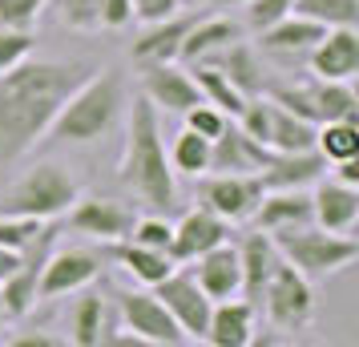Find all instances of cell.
<instances>
[{"label":"cell","instance_id":"obj_1","mask_svg":"<svg viewBox=\"0 0 359 347\" xmlns=\"http://www.w3.org/2000/svg\"><path fill=\"white\" fill-rule=\"evenodd\" d=\"M93 73L89 61H45L25 57L0 73V165L29 158L36 142L49 137V125L61 101Z\"/></svg>","mask_w":359,"mask_h":347},{"label":"cell","instance_id":"obj_2","mask_svg":"<svg viewBox=\"0 0 359 347\" xmlns=\"http://www.w3.org/2000/svg\"><path fill=\"white\" fill-rule=\"evenodd\" d=\"M174 178L178 174L170 170V158H165L162 109H154L149 97H137L130 105V121H126V149L117 162V182L154 210H170L178 198Z\"/></svg>","mask_w":359,"mask_h":347},{"label":"cell","instance_id":"obj_3","mask_svg":"<svg viewBox=\"0 0 359 347\" xmlns=\"http://www.w3.org/2000/svg\"><path fill=\"white\" fill-rule=\"evenodd\" d=\"M126 109V77L121 69H93L53 117L49 137L69 142V146H93L117 125Z\"/></svg>","mask_w":359,"mask_h":347},{"label":"cell","instance_id":"obj_4","mask_svg":"<svg viewBox=\"0 0 359 347\" xmlns=\"http://www.w3.org/2000/svg\"><path fill=\"white\" fill-rule=\"evenodd\" d=\"M275 238L278 254L311 283H323L331 275H339L359 259V243L355 234H335V231H323V226H291V231H278L271 234Z\"/></svg>","mask_w":359,"mask_h":347},{"label":"cell","instance_id":"obj_5","mask_svg":"<svg viewBox=\"0 0 359 347\" xmlns=\"http://www.w3.org/2000/svg\"><path fill=\"white\" fill-rule=\"evenodd\" d=\"M77 194H81V186L73 182V174H69L65 165L36 162L8 186L4 210L8 215H29V218H41V222H53V218H61L77 202Z\"/></svg>","mask_w":359,"mask_h":347},{"label":"cell","instance_id":"obj_6","mask_svg":"<svg viewBox=\"0 0 359 347\" xmlns=\"http://www.w3.org/2000/svg\"><path fill=\"white\" fill-rule=\"evenodd\" d=\"M271 101H278L283 109H291L294 117H307V121H355L359 117V97L351 81H323V77H311V81H275L262 89Z\"/></svg>","mask_w":359,"mask_h":347},{"label":"cell","instance_id":"obj_7","mask_svg":"<svg viewBox=\"0 0 359 347\" xmlns=\"http://www.w3.org/2000/svg\"><path fill=\"white\" fill-rule=\"evenodd\" d=\"M259 303H266V319L275 331H307L315 323V291H311V279H303L287 259H278V266L271 271V279L262 287Z\"/></svg>","mask_w":359,"mask_h":347},{"label":"cell","instance_id":"obj_8","mask_svg":"<svg viewBox=\"0 0 359 347\" xmlns=\"http://www.w3.org/2000/svg\"><path fill=\"white\" fill-rule=\"evenodd\" d=\"M117 311H121V327L133 331L146 347H182L190 343L186 331L174 323V315L162 307V299L154 291H121L117 295Z\"/></svg>","mask_w":359,"mask_h":347},{"label":"cell","instance_id":"obj_9","mask_svg":"<svg viewBox=\"0 0 359 347\" xmlns=\"http://www.w3.org/2000/svg\"><path fill=\"white\" fill-rule=\"evenodd\" d=\"M101 275V254L89 247H53L36 283V303L61 295H77L81 287H93V279Z\"/></svg>","mask_w":359,"mask_h":347},{"label":"cell","instance_id":"obj_10","mask_svg":"<svg viewBox=\"0 0 359 347\" xmlns=\"http://www.w3.org/2000/svg\"><path fill=\"white\" fill-rule=\"evenodd\" d=\"M198 198L206 210L222 218V222H250L255 206L262 198L259 174H202L198 178Z\"/></svg>","mask_w":359,"mask_h":347},{"label":"cell","instance_id":"obj_11","mask_svg":"<svg viewBox=\"0 0 359 347\" xmlns=\"http://www.w3.org/2000/svg\"><path fill=\"white\" fill-rule=\"evenodd\" d=\"M133 206L117 198H101V194H77V202L65 210V226L73 234H85V238H93V243H117V238H126L133 226Z\"/></svg>","mask_w":359,"mask_h":347},{"label":"cell","instance_id":"obj_12","mask_svg":"<svg viewBox=\"0 0 359 347\" xmlns=\"http://www.w3.org/2000/svg\"><path fill=\"white\" fill-rule=\"evenodd\" d=\"M53 247H57V226H45L41 238L20 254L17 271L0 283V307L8 319H25L36 307V283H41V271H45V259Z\"/></svg>","mask_w":359,"mask_h":347},{"label":"cell","instance_id":"obj_13","mask_svg":"<svg viewBox=\"0 0 359 347\" xmlns=\"http://www.w3.org/2000/svg\"><path fill=\"white\" fill-rule=\"evenodd\" d=\"M149 291L162 299V307L174 315V323L186 331V339H202V335H206V323H210V307L214 303L202 295V287L194 283L190 271H178V266H174V271H170L162 283H154Z\"/></svg>","mask_w":359,"mask_h":347},{"label":"cell","instance_id":"obj_14","mask_svg":"<svg viewBox=\"0 0 359 347\" xmlns=\"http://www.w3.org/2000/svg\"><path fill=\"white\" fill-rule=\"evenodd\" d=\"M311 215H315V226L335 234H351L359 222V186L339 182L331 170L323 178H315L311 186Z\"/></svg>","mask_w":359,"mask_h":347},{"label":"cell","instance_id":"obj_15","mask_svg":"<svg viewBox=\"0 0 359 347\" xmlns=\"http://www.w3.org/2000/svg\"><path fill=\"white\" fill-rule=\"evenodd\" d=\"M142 97L154 101V109L165 114H186L190 105L202 101L190 69H182L178 61H158V65H142Z\"/></svg>","mask_w":359,"mask_h":347},{"label":"cell","instance_id":"obj_16","mask_svg":"<svg viewBox=\"0 0 359 347\" xmlns=\"http://www.w3.org/2000/svg\"><path fill=\"white\" fill-rule=\"evenodd\" d=\"M307 69L311 77H323V81H351L359 73V33L355 25H339V29H327L315 49L307 53Z\"/></svg>","mask_w":359,"mask_h":347},{"label":"cell","instance_id":"obj_17","mask_svg":"<svg viewBox=\"0 0 359 347\" xmlns=\"http://www.w3.org/2000/svg\"><path fill=\"white\" fill-rule=\"evenodd\" d=\"M271 158V149L255 142L250 133L230 117L226 130L210 142V170L206 174H259Z\"/></svg>","mask_w":359,"mask_h":347},{"label":"cell","instance_id":"obj_18","mask_svg":"<svg viewBox=\"0 0 359 347\" xmlns=\"http://www.w3.org/2000/svg\"><path fill=\"white\" fill-rule=\"evenodd\" d=\"M202 61L218 69V73H222V77H226V81L234 85L243 97H255V93H262V89L271 85L259 45H246L243 36H238V41H230V45H222V49L206 53Z\"/></svg>","mask_w":359,"mask_h":347},{"label":"cell","instance_id":"obj_19","mask_svg":"<svg viewBox=\"0 0 359 347\" xmlns=\"http://www.w3.org/2000/svg\"><path fill=\"white\" fill-rule=\"evenodd\" d=\"M230 234V222L206 210V206H194V210H186V215L174 222V238H170V259L174 263H194L202 250L218 247V243H226Z\"/></svg>","mask_w":359,"mask_h":347},{"label":"cell","instance_id":"obj_20","mask_svg":"<svg viewBox=\"0 0 359 347\" xmlns=\"http://www.w3.org/2000/svg\"><path fill=\"white\" fill-rule=\"evenodd\" d=\"M194 283L202 287V295L218 303V299H234L243 291V266H238V247L230 243H218V247L202 250L190 266Z\"/></svg>","mask_w":359,"mask_h":347},{"label":"cell","instance_id":"obj_21","mask_svg":"<svg viewBox=\"0 0 359 347\" xmlns=\"http://www.w3.org/2000/svg\"><path fill=\"white\" fill-rule=\"evenodd\" d=\"M198 20V13H170L162 20H146L142 36L133 41L130 57L137 65H158V61H178L182 41L190 33V25Z\"/></svg>","mask_w":359,"mask_h":347},{"label":"cell","instance_id":"obj_22","mask_svg":"<svg viewBox=\"0 0 359 347\" xmlns=\"http://www.w3.org/2000/svg\"><path fill=\"white\" fill-rule=\"evenodd\" d=\"M323 174L327 162L315 149H299V154H275L271 149L266 165L259 170V182L262 190H311L315 178H323Z\"/></svg>","mask_w":359,"mask_h":347},{"label":"cell","instance_id":"obj_23","mask_svg":"<svg viewBox=\"0 0 359 347\" xmlns=\"http://www.w3.org/2000/svg\"><path fill=\"white\" fill-rule=\"evenodd\" d=\"M323 33L327 29L319 25V20L299 17V13H287L283 20L259 29V53H271V57H283V61H291V57H307Z\"/></svg>","mask_w":359,"mask_h":347},{"label":"cell","instance_id":"obj_24","mask_svg":"<svg viewBox=\"0 0 359 347\" xmlns=\"http://www.w3.org/2000/svg\"><path fill=\"white\" fill-rule=\"evenodd\" d=\"M255 303L250 299H218L210 307V323H206V343L214 347H250L255 343Z\"/></svg>","mask_w":359,"mask_h":347},{"label":"cell","instance_id":"obj_25","mask_svg":"<svg viewBox=\"0 0 359 347\" xmlns=\"http://www.w3.org/2000/svg\"><path fill=\"white\" fill-rule=\"evenodd\" d=\"M250 222L266 234L307 226V222H315V215H311V190H262Z\"/></svg>","mask_w":359,"mask_h":347},{"label":"cell","instance_id":"obj_26","mask_svg":"<svg viewBox=\"0 0 359 347\" xmlns=\"http://www.w3.org/2000/svg\"><path fill=\"white\" fill-rule=\"evenodd\" d=\"M278 259H283V254H278L275 238L255 226V231L238 243V266H243V291H238V295L250 299V303L259 307V295H262V287H266V279H271V271L278 266Z\"/></svg>","mask_w":359,"mask_h":347},{"label":"cell","instance_id":"obj_27","mask_svg":"<svg viewBox=\"0 0 359 347\" xmlns=\"http://www.w3.org/2000/svg\"><path fill=\"white\" fill-rule=\"evenodd\" d=\"M105 254L114 259L133 283H142V287H154V283H162L170 271H174V259L165 254V250H149L142 243H130V238H117V243H105Z\"/></svg>","mask_w":359,"mask_h":347},{"label":"cell","instance_id":"obj_28","mask_svg":"<svg viewBox=\"0 0 359 347\" xmlns=\"http://www.w3.org/2000/svg\"><path fill=\"white\" fill-rule=\"evenodd\" d=\"M109 331H114L109 327V307H105L101 291L81 287V299H77V307L69 315V339L77 347H101Z\"/></svg>","mask_w":359,"mask_h":347},{"label":"cell","instance_id":"obj_29","mask_svg":"<svg viewBox=\"0 0 359 347\" xmlns=\"http://www.w3.org/2000/svg\"><path fill=\"white\" fill-rule=\"evenodd\" d=\"M243 36V25H234L230 17H198L194 25H190V33H186V41H182V53L178 61H202L206 53L222 49V45H230V41H238Z\"/></svg>","mask_w":359,"mask_h":347},{"label":"cell","instance_id":"obj_30","mask_svg":"<svg viewBox=\"0 0 359 347\" xmlns=\"http://www.w3.org/2000/svg\"><path fill=\"white\" fill-rule=\"evenodd\" d=\"M266 146L275 154H299V149H315V121L294 117L291 109H283L278 101H271V133Z\"/></svg>","mask_w":359,"mask_h":347},{"label":"cell","instance_id":"obj_31","mask_svg":"<svg viewBox=\"0 0 359 347\" xmlns=\"http://www.w3.org/2000/svg\"><path fill=\"white\" fill-rule=\"evenodd\" d=\"M315 154L327 165H339L347 158H359V121H319L315 125Z\"/></svg>","mask_w":359,"mask_h":347},{"label":"cell","instance_id":"obj_32","mask_svg":"<svg viewBox=\"0 0 359 347\" xmlns=\"http://www.w3.org/2000/svg\"><path fill=\"white\" fill-rule=\"evenodd\" d=\"M190 77H194L198 93H202V101H210L214 109H222L226 117H238L243 114V93L234 89V85L218 73L214 65H206V61H190Z\"/></svg>","mask_w":359,"mask_h":347},{"label":"cell","instance_id":"obj_33","mask_svg":"<svg viewBox=\"0 0 359 347\" xmlns=\"http://www.w3.org/2000/svg\"><path fill=\"white\" fill-rule=\"evenodd\" d=\"M170 158V170L174 174H186V178H202L210 170V137H202L194 130H182L174 137V146L165 149Z\"/></svg>","mask_w":359,"mask_h":347},{"label":"cell","instance_id":"obj_34","mask_svg":"<svg viewBox=\"0 0 359 347\" xmlns=\"http://www.w3.org/2000/svg\"><path fill=\"white\" fill-rule=\"evenodd\" d=\"M291 13L319 20L323 29H339V25H355L359 20V0H294Z\"/></svg>","mask_w":359,"mask_h":347},{"label":"cell","instance_id":"obj_35","mask_svg":"<svg viewBox=\"0 0 359 347\" xmlns=\"http://www.w3.org/2000/svg\"><path fill=\"white\" fill-rule=\"evenodd\" d=\"M49 222H41V218H29V215H8V210H0V247L8 250H25L33 247L41 231H45Z\"/></svg>","mask_w":359,"mask_h":347},{"label":"cell","instance_id":"obj_36","mask_svg":"<svg viewBox=\"0 0 359 347\" xmlns=\"http://www.w3.org/2000/svg\"><path fill=\"white\" fill-rule=\"evenodd\" d=\"M130 243H142L149 250H165L170 254V238H174V222H165L158 215H146V218H133L130 234H126Z\"/></svg>","mask_w":359,"mask_h":347},{"label":"cell","instance_id":"obj_37","mask_svg":"<svg viewBox=\"0 0 359 347\" xmlns=\"http://www.w3.org/2000/svg\"><path fill=\"white\" fill-rule=\"evenodd\" d=\"M36 53V36L33 29H4L0 25V73H8L13 65H20L25 57Z\"/></svg>","mask_w":359,"mask_h":347},{"label":"cell","instance_id":"obj_38","mask_svg":"<svg viewBox=\"0 0 359 347\" xmlns=\"http://www.w3.org/2000/svg\"><path fill=\"white\" fill-rule=\"evenodd\" d=\"M57 8H61V25L73 33H97L101 29L97 0H57Z\"/></svg>","mask_w":359,"mask_h":347},{"label":"cell","instance_id":"obj_39","mask_svg":"<svg viewBox=\"0 0 359 347\" xmlns=\"http://www.w3.org/2000/svg\"><path fill=\"white\" fill-rule=\"evenodd\" d=\"M49 0H0V25L4 29H33Z\"/></svg>","mask_w":359,"mask_h":347},{"label":"cell","instance_id":"obj_40","mask_svg":"<svg viewBox=\"0 0 359 347\" xmlns=\"http://www.w3.org/2000/svg\"><path fill=\"white\" fill-rule=\"evenodd\" d=\"M186 130H194V133H202V137H218V133L226 130V121L230 117L222 114V109H214L210 101H198V105H190V109H186Z\"/></svg>","mask_w":359,"mask_h":347},{"label":"cell","instance_id":"obj_41","mask_svg":"<svg viewBox=\"0 0 359 347\" xmlns=\"http://www.w3.org/2000/svg\"><path fill=\"white\" fill-rule=\"evenodd\" d=\"M294 0H246V25L259 33V29H266V25H275V20H283L287 13H291Z\"/></svg>","mask_w":359,"mask_h":347},{"label":"cell","instance_id":"obj_42","mask_svg":"<svg viewBox=\"0 0 359 347\" xmlns=\"http://www.w3.org/2000/svg\"><path fill=\"white\" fill-rule=\"evenodd\" d=\"M101 29H126L133 20V0H97Z\"/></svg>","mask_w":359,"mask_h":347},{"label":"cell","instance_id":"obj_43","mask_svg":"<svg viewBox=\"0 0 359 347\" xmlns=\"http://www.w3.org/2000/svg\"><path fill=\"white\" fill-rule=\"evenodd\" d=\"M182 0H133V17L142 20H162L170 17V13H178Z\"/></svg>","mask_w":359,"mask_h":347},{"label":"cell","instance_id":"obj_44","mask_svg":"<svg viewBox=\"0 0 359 347\" xmlns=\"http://www.w3.org/2000/svg\"><path fill=\"white\" fill-rule=\"evenodd\" d=\"M4 343H13V347H57L61 339H53V335H17V339H4Z\"/></svg>","mask_w":359,"mask_h":347},{"label":"cell","instance_id":"obj_45","mask_svg":"<svg viewBox=\"0 0 359 347\" xmlns=\"http://www.w3.org/2000/svg\"><path fill=\"white\" fill-rule=\"evenodd\" d=\"M17 263H20V250L0 247V283H4L8 275H13V271H17Z\"/></svg>","mask_w":359,"mask_h":347},{"label":"cell","instance_id":"obj_46","mask_svg":"<svg viewBox=\"0 0 359 347\" xmlns=\"http://www.w3.org/2000/svg\"><path fill=\"white\" fill-rule=\"evenodd\" d=\"M4 327H8V315H4V307H0V343H4Z\"/></svg>","mask_w":359,"mask_h":347}]
</instances>
